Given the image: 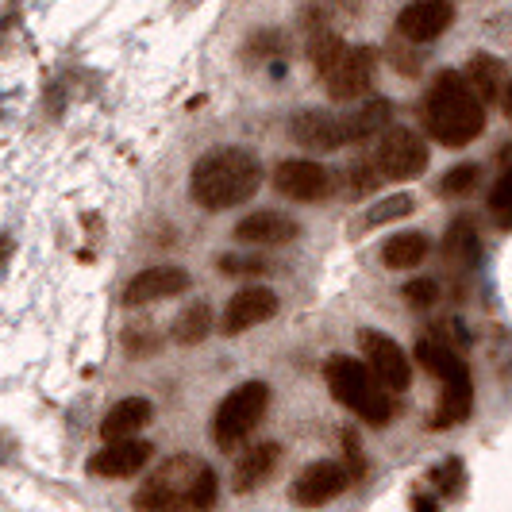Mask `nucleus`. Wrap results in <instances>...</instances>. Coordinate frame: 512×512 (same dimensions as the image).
<instances>
[{
  "instance_id": "10",
  "label": "nucleus",
  "mask_w": 512,
  "mask_h": 512,
  "mask_svg": "<svg viewBox=\"0 0 512 512\" xmlns=\"http://www.w3.org/2000/svg\"><path fill=\"white\" fill-rule=\"evenodd\" d=\"M274 189L289 201L312 205L332 193V174H328V166H320L312 158H285L274 170Z\"/></svg>"
},
{
  "instance_id": "19",
  "label": "nucleus",
  "mask_w": 512,
  "mask_h": 512,
  "mask_svg": "<svg viewBox=\"0 0 512 512\" xmlns=\"http://www.w3.org/2000/svg\"><path fill=\"white\" fill-rule=\"evenodd\" d=\"M278 459H282V447H278V443H255V447H247L243 459L235 462V489H239V493L258 489L274 474Z\"/></svg>"
},
{
  "instance_id": "2",
  "label": "nucleus",
  "mask_w": 512,
  "mask_h": 512,
  "mask_svg": "<svg viewBox=\"0 0 512 512\" xmlns=\"http://www.w3.org/2000/svg\"><path fill=\"white\" fill-rule=\"evenodd\" d=\"M262 185V162L247 147H216L197 158L189 174V197L208 212L251 201Z\"/></svg>"
},
{
  "instance_id": "30",
  "label": "nucleus",
  "mask_w": 512,
  "mask_h": 512,
  "mask_svg": "<svg viewBox=\"0 0 512 512\" xmlns=\"http://www.w3.org/2000/svg\"><path fill=\"white\" fill-rule=\"evenodd\" d=\"M489 212L501 228H512V170H505L497 185L489 189Z\"/></svg>"
},
{
  "instance_id": "14",
  "label": "nucleus",
  "mask_w": 512,
  "mask_h": 512,
  "mask_svg": "<svg viewBox=\"0 0 512 512\" xmlns=\"http://www.w3.org/2000/svg\"><path fill=\"white\" fill-rule=\"evenodd\" d=\"M289 135L297 147L316 154H328L347 147V135H343V120L335 112H324V108H305L289 120Z\"/></svg>"
},
{
  "instance_id": "32",
  "label": "nucleus",
  "mask_w": 512,
  "mask_h": 512,
  "mask_svg": "<svg viewBox=\"0 0 512 512\" xmlns=\"http://www.w3.org/2000/svg\"><path fill=\"white\" fill-rule=\"evenodd\" d=\"M405 301L412 308H432L439 301V285L432 278H416V282L405 285Z\"/></svg>"
},
{
  "instance_id": "7",
  "label": "nucleus",
  "mask_w": 512,
  "mask_h": 512,
  "mask_svg": "<svg viewBox=\"0 0 512 512\" xmlns=\"http://www.w3.org/2000/svg\"><path fill=\"white\" fill-rule=\"evenodd\" d=\"M359 347H362V355H366V370H370L385 389H393V393L409 389L412 362H409V355H405V347H401L393 335L374 332V328H362Z\"/></svg>"
},
{
  "instance_id": "24",
  "label": "nucleus",
  "mask_w": 512,
  "mask_h": 512,
  "mask_svg": "<svg viewBox=\"0 0 512 512\" xmlns=\"http://www.w3.org/2000/svg\"><path fill=\"white\" fill-rule=\"evenodd\" d=\"M343 51H347V43H343L339 31H332V27H312V35H308V62L316 66V74L320 77L328 74Z\"/></svg>"
},
{
  "instance_id": "13",
  "label": "nucleus",
  "mask_w": 512,
  "mask_h": 512,
  "mask_svg": "<svg viewBox=\"0 0 512 512\" xmlns=\"http://www.w3.org/2000/svg\"><path fill=\"white\" fill-rule=\"evenodd\" d=\"M451 24H455V4L451 0H409L397 16V35L409 39V43H432Z\"/></svg>"
},
{
  "instance_id": "17",
  "label": "nucleus",
  "mask_w": 512,
  "mask_h": 512,
  "mask_svg": "<svg viewBox=\"0 0 512 512\" xmlns=\"http://www.w3.org/2000/svg\"><path fill=\"white\" fill-rule=\"evenodd\" d=\"M154 416V405L147 397H124V401H116L112 409L104 412L101 420V436L104 439H128V436H139L147 424H151Z\"/></svg>"
},
{
  "instance_id": "12",
  "label": "nucleus",
  "mask_w": 512,
  "mask_h": 512,
  "mask_svg": "<svg viewBox=\"0 0 512 512\" xmlns=\"http://www.w3.org/2000/svg\"><path fill=\"white\" fill-rule=\"evenodd\" d=\"M274 316H278V293L266 289V285H247L228 301L224 316H220V332L243 335L258 324H266V320H274Z\"/></svg>"
},
{
  "instance_id": "27",
  "label": "nucleus",
  "mask_w": 512,
  "mask_h": 512,
  "mask_svg": "<svg viewBox=\"0 0 512 512\" xmlns=\"http://www.w3.org/2000/svg\"><path fill=\"white\" fill-rule=\"evenodd\" d=\"M447 255L455 258V262H474L478 258V231L470 220H455L451 231H447Z\"/></svg>"
},
{
  "instance_id": "4",
  "label": "nucleus",
  "mask_w": 512,
  "mask_h": 512,
  "mask_svg": "<svg viewBox=\"0 0 512 512\" xmlns=\"http://www.w3.org/2000/svg\"><path fill=\"white\" fill-rule=\"evenodd\" d=\"M324 382H328L335 401H339L343 409H351L355 416H362L366 424L382 428V424L393 420L389 389L366 370V362L351 359V355H335V359H328V366H324Z\"/></svg>"
},
{
  "instance_id": "15",
  "label": "nucleus",
  "mask_w": 512,
  "mask_h": 512,
  "mask_svg": "<svg viewBox=\"0 0 512 512\" xmlns=\"http://www.w3.org/2000/svg\"><path fill=\"white\" fill-rule=\"evenodd\" d=\"M189 270L181 266H151V270H139L135 278L124 289V305L128 308H143L154 305V301H166V297H178L189 289Z\"/></svg>"
},
{
  "instance_id": "22",
  "label": "nucleus",
  "mask_w": 512,
  "mask_h": 512,
  "mask_svg": "<svg viewBox=\"0 0 512 512\" xmlns=\"http://www.w3.org/2000/svg\"><path fill=\"white\" fill-rule=\"evenodd\" d=\"M428 251H432V243L424 231H397L382 243V262L389 270H412L428 258Z\"/></svg>"
},
{
  "instance_id": "9",
  "label": "nucleus",
  "mask_w": 512,
  "mask_h": 512,
  "mask_svg": "<svg viewBox=\"0 0 512 512\" xmlns=\"http://www.w3.org/2000/svg\"><path fill=\"white\" fill-rule=\"evenodd\" d=\"M378 74V51L374 47H347L332 70L324 74L328 97L335 101H362Z\"/></svg>"
},
{
  "instance_id": "34",
  "label": "nucleus",
  "mask_w": 512,
  "mask_h": 512,
  "mask_svg": "<svg viewBox=\"0 0 512 512\" xmlns=\"http://www.w3.org/2000/svg\"><path fill=\"white\" fill-rule=\"evenodd\" d=\"M389 58H393V70L397 74H420V58L416 54H409V51H401V39L397 43H389Z\"/></svg>"
},
{
  "instance_id": "18",
  "label": "nucleus",
  "mask_w": 512,
  "mask_h": 512,
  "mask_svg": "<svg viewBox=\"0 0 512 512\" xmlns=\"http://www.w3.org/2000/svg\"><path fill=\"white\" fill-rule=\"evenodd\" d=\"M416 359H420V366H424L428 374H436L443 385L470 382V366H466L447 343H439L432 335H424V339L416 343Z\"/></svg>"
},
{
  "instance_id": "33",
  "label": "nucleus",
  "mask_w": 512,
  "mask_h": 512,
  "mask_svg": "<svg viewBox=\"0 0 512 512\" xmlns=\"http://www.w3.org/2000/svg\"><path fill=\"white\" fill-rule=\"evenodd\" d=\"M220 270L231 278H247V274H266V262L262 258H243V255H224L220 258Z\"/></svg>"
},
{
  "instance_id": "29",
  "label": "nucleus",
  "mask_w": 512,
  "mask_h": 512,
  "mask_svg": "<svg viewBox=\"0 0 512 512\" xmlns=\"http://www.w3.org/2000/svg\"><path fill=\"white\" fill-rule=\"evenodd\" d=\"M405 216H412V197L409 193H393V197H382L378 205L366 212V228L393 224V220H405Z\"/></svg>"
},
{
  "instance_id": "31",
  "label": "nucleus",
  "mask_w": 512,
  "mask_h": 512,
  "mask_svg": "<svg viewBox=\"0 0 512 512\" xmlns=\"http://www.w3.org/2000/svg\"><path fill=\"white\" fill-rule=\"evenodd\" d=\"M466 466H462L459 459H447L439 462V466H432V482H436V489L443 493V497H455L462 486H466V474H462Z\"/></svg>"
},
{
  "instance_id": "35",
  "label": "nucleus",
  "mask_w": 512,
  "mask_h": 512,
  "mask_svg": "<svg viewBox=\"0 0 512 512\" xmlns=\"http://www.w3.org/2000/svg\"><path fill=\"white\" fill-rule=\"evenodd\" d=\"M412 512H439L436 497H412Z\"/></svg>"
},
{
  "instance_id": "5",
  "label": "nucleus",
  "mask_w": 512,
  "mask_h": 512,
  "mask_svg": "<svg viewBox=\"0 0 512 512\" xmlns=\"http://www.w3.org/2000/svg\"><path fill=\"white\" fill-rule=\"evenodd\" d=\"M266 405H270V385L266 382L251 378V382L235 385L228 397L216 405V412H212V439L224 451L235 447V443H243L262 424Z\"/></svg>"
},
{
  "instance_id": "8",
  "label": "nucleus",
  "mask_w": 512,
  "mask_h": 512,
  "mask_svg": "<svg viewBox=\"0 0 512 512\" xmlns=\"http://www.w3.org/2000/svg\"><path fill=\"white\" fill-rule=\"evenodd\" d=\"M351 482H355V466L351 462H335V459L312 462V466H305L297 474V482H293V501L301 509H320V505H328L335 497H343L351 489Z\"/></svg>"
},
{
  "instance_id": "26",
  "label": "nucleus",
  "mask_w": 512,
  "mask_h": 512,
  "mask_svg": "<svg viewBox=\"0 0 512 512\" xmlns=\"http://www.w3.org/2000/svg\"><path fill=\"white\" fill-rule=\"evenodd\" d=\"M243 51H247V58H258V62H278L289 51V39H285L282 31H274V27H262V31L251 35V43Z\"/></svg>"
},
{
  "instance_id": "6",
  "label": "nucleus",
  "mask_w": 512,
  "mask_h": 512,
  "mask_svg": "<svg viewBox=\"0 0 512 512\" xmlns=\"http://www.w3.org/2000/svg\"><path fill=\"white\" fill-rule=\"evenodd\" d=\"M370 166L385 181H412L428 170V143L409 128L378 131V147L370 154Z\"/></svg>"
},
{
  "instance_id": "3",
  "label": "nucleus",
  "mask_w": 512,
  "mask_h": 512,
  "mask_svg": "<svg viewBox=\"0 0 512 512\" xmlns=\"http://www.w3.org/2000/svg\"><path fill=\"white\" fill-rule=\"evenodd\" d=\"M424 120L432 139L443 147H470L486 131V104L474 97L466 77L455 70H443L428 89Z\"/></svg>"
},
{
  "instance_id": "16",
  "label": "nucleus",
  "mask_w": 512,
  "mask_h": 512,
  "mask_svg": "<svg viewBox=\"0 0 512 512\" xmlns=\"http://www.w3.org/2000/svg\"><path fill=\"white\" fill-rule=\"evenodd\" d=\"M297 235H301V224L285 212H274V208L251 212L235 224V239L251 243V247H282V243H293Z\"/></svg>"
},
{
  "instance_id": "36",
  "label": "nucleus",
  "mask_w": 512,
  "mask_h": 512,
  "mask_svg": "<svg viewBox=\"0 0 512 512\" xmlns=\"http://www.w3.org/2000/svg\"><path fill=\"white\" fill-rule=\"evenodd\" d=\"M501 101H505V116L512 120V81L505 85V89H501Z\"/></svg>"
},
{
  "instance_id": "11",
  "label": "nucleus",
  "mask_w": 512,
  "mask_h": 512,
  "mask_svg": "<svg viewBox=\"0 0 512 512\" xmlns=\"http://www.w3.org/2000/svg\"><path fill=\"white\" fill-rule=\"evenodd\" d=\"M154 459V447L147 439L139 436H128V439H108L101 451L89 459V474L93 478H108V482H116V478H131V474H139L147 462Z\"/></svg>"
},
{
  "instance_id": "21",
  "label": "nucleus",
  "mask_w": 512,
  "mask_h": 512,
  "mask_svg": "<svg viewBox=\"0 0 512 512\" xmlns=\"http://www.w3.org/2000/svg\"><path fill=\"white\" fill-rule=\"evenodd\" d=\"M466 85L474 89V97L486 104L493 97H501V89H505V62L497 58V54L489 51H478L470 54V62H466Z\"/></svg>"
},
{
  "instance_id": "28",
  "label": "nucleus",
  "mask_w": 512,
  "mask_h": 512,
  "mask_svg": "<svg viewBox=\"0 0 512 512\" xmlns=\"http://www.w3.org/2000/svg\"><path fill=\"white\" fill-rule=\"evenodd\" d=\"M478 178H482V170H478L474 162H462V166L447 170V174L439 178L436 193H439V197H466V193H474Z\"/></svg>"
},
{
  "instance_id": "23",
  "label": "nucleus",
  "mask_w": 512,
  "mask_h": 512,
  "mask_svg": "<svg viewBox=\"0 0 512 512\" xmlns=\"http://www.w3.org/2000/svg\"><path fill=\"white\" fill-rule=\"evenodd\" d=\"M470 409H474V382L443 385L436 416H432V428H455V424H462L470 416Z\"/></svg>"
},
{
  "instance_id": "37",
  "label": "nucleus",
  "mask_w": 512,
  "mask_h": 512,
  "mask_svg": "<svg viewBox=\"0 0 512 512\" xmlns=\"http://www.w3.org/2000/svg\"><path fill=\"white\" fill-rule=\"evenodd\" d=\"M501 166H509L512 170V147H501Z\"/></svg>"
},
{
  "instance_id": "1",
  "label": "nucleus",
  "mask_w": 512,
  "mask_h": 512,
  "mask_svg": "<svg viewBox=\"0 0 512 512\" xmlns=\"http://www.w3.org/2000/svg\"><path fill=\"white\" fill-rule=\"evenodd\" d=\"M216 497V470L197 455H174L139 486L135 512H212Z\"/></svg>"
},
{
  "instance_id": "20",
  "label": "nucleus",
  "mask_w": 512,
  "mask_h": 512,
  "mask_svg": "<svg viewBox=\"0 0 512 512\" xmlns=\"http://www.w3.org/2000/svg\"><path fill=\"white\" fill-rule=\"evenodd\" d=\"M389 116H393V104L385 101V97H370V101H362L359 108L343 112L339 120H343V135H347V143H362V139H370V135L385 131Z\"/></svg>"
},
{
  "instance_id": "25",
  "label": "nucleus",
  "mask_w": 512,
  "mask_h": 512,
  "mask_svg": "<svg viewBox=\"0 0 512 512\" xmlns=\"http://www.w3.org/2000/svg\"><path fill=\"white\" fill-rule=\"evenodd\" d=\"M208 332H212V308L205 301H197V305H189L185 312H178V320H174V343L193 347V343L208 339Z\"/></svg>"
}]
</instances>
